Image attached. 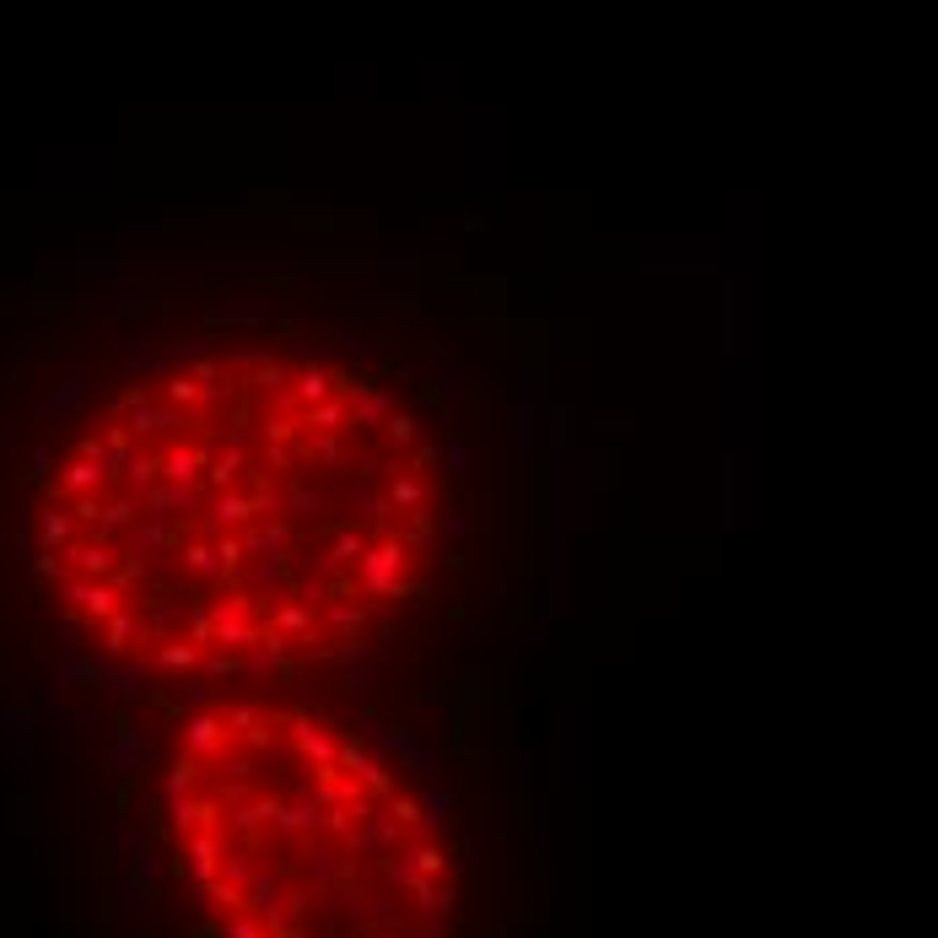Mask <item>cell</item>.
<instances>
[{"mask_svg":"<svg viewBox=\"0 0 938 938\" xmlns=\"http://www.w3.org/2000/svg\"><path fill=\"white\" fill-rule=\"evenodd\" d=\"M405 540L400 534H383V540H367V550L356 556V588L372 599V605H389V599H405Z\"/></svg>","mask_w":938,"mask_h":938,"instance_id":"6da1fadb","label":"cell"},{"mask_svg":"<svg viewBox=\"0 0 938 938\" xmlns=\"http://www.w3.org/2000/svg\"><path fill=\"white\" fill-rule=\"evenodd\" d=\"M205 507H211V512H205L200 534H221V529H232V534H238V529H249V523H254V507H249V496H243L238 485L211 491V496H205Z\"/></svg>","mask_w":938,"mask_h":938,"instance_id":"7a4b0ae2","label":"cell"},{"mask_svg":"<svg viewBox=\"0 0 938 938\" xmlns=\"http://www.w3.org/2000/svg\"><path fill=\"white\" fill-rule=\"evenodd\" d=\"M205 496H211V491H205L200 480H194V485H162V480H156V485H147L136 502H141V512H147V518H173V512L200 507Z\"/></svg>","mask_w":938,"mask_h":938,"instance_id":"3957f363","label":"cell"},{"mask_svg":"<svg viewBox=\"0 0 938 938\" xmlns=\"http://www.w3.org/2000/svg\"><path fill=\"white\" fill-rule=\"evenodd\" d=\"M205 448L200 443H173V448H162L156 454V480L162 485H194L200 474H205Z\"/></svg>","mask_w":938,"mask_h":938,"instance_id":"277c9868","label":"cell"},{"mask_svg":"<svg viewBox=\"0 0 938 938\" xmlns=\"http://www.w3.org/2000/svg\"><path fill=\"white\" fill-rule=\"evenodd\" d=\"M313 625H318V616H313V605H303V599H281L265 616V631L287 636L292 647H313Z\"/></svg>","mask_w":938,"mask_h":938,"instance_id":"5b68a950","label":"cell"},{"mask_svg":"<svg viewBox=\"0 0 938 938\" xmlns=\"http://www.w3.org/2000/svg\"><path fill=\"white\" fill-rule=\"evenodd\" d=\"M367 550V529H356V523H345V529H334V540L313 556V572L318 578H329V572H340V567H356V556Z\"/></svg>","mask_w":938,"mask_h":938,"instance_id":"8992f818","label":"cell"},{"mask_svg":"<svg viewBox=\"0 0 938 938\" xmlns=\"http://www.w3.org/2000/svg\"><path fill=\"white\" fill-rule=\"evenodd\" d=\"M345 405H351V427H383L394 416V389L389 383H362Z\"/></svg>","mask_w":938,"mask_h":938,"instance_id":"52a82bcc","label":"cell"},{"mask_svg":"<svg viewBox=\"0 0 938 938\" xmlns=\"http://www.w3.org/2000/svg\"><path fill=\"white\" fill-rule=\"evenodd\" d=\"M427 496H432V485H427V474H416V469H394L389 485H383L389 512H427Z\"/></svg>","mask_w":938,"mask_h":938,"instance_id":"ba28073f","label":"cell"},{"mask_svg":"<svg viewBox=\"0 0 938 938\" xmlns=\"http://www.w3.org/2000/svg\"><path fill=\"white\" fill-rule=\"evenodd\" d=\"M329 394H334V372H329V367H318V362H303V367L292 372V383H287V400H292V405H303V410H308V405H318V400H329Z\"/></svg>","mask_w":938,"mask_h":938,"instance_id":"9c48e42d","label":"cell"},{"mask_svg":"<svg viewBox=\"0 0 938 938\" xmlns=\"http://www.w3.org/2000/svg\"><path fill=\"white\" fill-rule=\"evenodd\" d=\"M324 625L334 631V636H362L367 631V605L362 599H345L340 588L324 599Z\"/></svg>","mask_w":938,"mask_h":938,"instance_id":"30bf717a","label":"cell"},{"mask_svg":"<svg viewBox=\"0 0 938 938\" xmlns=\"http://www.w3.org/2000/svg\"><path fill=\"white\" fill-rule=\"evenodd\" d=\"M281 588H287V561H281V556H254V567H249V578H243V594H249V599H265V594L276 599Z\"/></svg>","mask_w":938,"mask_h":938,"instance_id":"8fae6325","label":"cell"},{"mask_svg":"<svg viewBox=\"0 0 938 938\" xmlns=\"http://www.w3.org/2000/svg\"><path fill=\"white\" fill-rule=\"evenodd\" d=\"M287 523L276 518V523H249V529H238V540H243V550L249 556H287Z\"/></svg>","mask_w":938,"mask_h":938,"instance_id":"7c38bea8","label":"cell"},{"mask_svg":"<svg viewBox=\"0 0 938 938\" xmlns=\"http://www.w3.org/2000/svg\"><path fill=\"white\" fill-rule=\"evenodd\" d=\"M178 556H183V572H194V578H221V561H216V545H211V534H189L183 545H178Z\"/></svg>","mask_w":938,"mask_h":938,"instance_id":"4fadbf2b","label":"cell"},{"mask_svg":"<svg viewBox=\"0 0 938 938\" xmlns=\"http://www.w3.org/2000/svg\"><path fill=\"white\" fill-rule=\"evenodd\" d=\"M243 465H249V454H243V443H232L227 454H216V459H205V474H200V485L205 491H227L238 474H243Z\"/></svg>","mask_w":938,"mask_h":938,"instance_id":"5bb4252c","label":"cell"},{"mask_svg":"<svg viewBox=\"0 0 938 938\" xmlns=\"http://www.w3.org/2000/svg\"><path fill=\"white\" fill-rule=\"evenodd\" d=\"M303 427H313V432H345L351 427V405L340 394H329V400H318V405L303 410Z\"/></svg>","mask_w":938,"mask_h":938,"instance_id":"9a60e30c","label":"cell"},{"mask_svg":"<svg viewBox=\"0 0 938 938\" xmlns=\"http://www.w3.org/2000/svg\"><path fill=\"white\" fill-rule=\"evenodd\" d=\"M427 383H432V394L438 400H448V405H459L465 400V372L454 367V362H432V367H416Z\"/></svg>","mask_w":938,"mask_h":938,"instance_id":"2e32d148","label":"cell"},{"mask_svg":"<svg viewBox=\"0 0 938 938\" xmlns=\"http://www.w3.org/2000/svg\"><path fill=\"white\" fill-rule=\"evenodd\" d=\"M383 438H389V448H394V454H410V448L421 443V421H416V416H405V410H394V416L383 421Z\"/></svg>","mask_w":938,"mask_h":938,"instance_id":"e0dca14e","label":"cell"},{"mask_svg":"<svg viewBox=\"0 0 938 938\" xmlns=\"http://www.w3.org/2000/svg\"><path fill=\"white\" fill-rule=\"evenodd\" d=\"M281 507H287L292 518H318V512H324V496L313 491L308 480H292V485L281 491Z\"/></svg>","mask_w":938,"mask_h":938,"instance_id":"ac0fdd59","label":"cell"},{"mask_svg":"<svg viewBox=\"0 0 938 938\" xmlns=\"http://www.w3.org/2000/svg\"><path fill=\"white\" fill-rule=\"evenodd\" d=\"M211 545H216V561H221V583H227V578H232V572H238V567L249 561V550H243V540H238V534H211Z\"/></svg>","mask_w":938,"mask_h":938,"instance_id":"d6986e66","label":"cell"},{"mask_svg":"<svg viewBox=\"0 0 938 938\" xmlns=\"http://www.w3.org/2000/svg\"><path fill=\"white\" fill-rule=\"evenodd\" d=\"M287 383H292V372H287V367H276V362H259V372L249 378V389H254V394H287Z\"/></svg>","mask_w":938,"mask_h":938,"instance_id":"ffe728a7","label":"cell"},{"mask_svg":"<svg viewBox=\"0 0 938 938\" xmlns=\"http://www.w3.org/2000/svg\"><path fill=\"white\" fill-rule=\"evenodd\" d=\"M534 438H540V410H534V405H518V410H512V443L529 448Z\"/></svg>","mask_w":938,"mask_h":938,"instance_id":"44dd1931","label":"cell"},{"mask_svg":"<svg viewBox=\"0 0 938 938\" xmlns=\"http://www.w3.org/2000/svg\"><path fill=\"white\" fill-rule=\"evenodd\" d=\"M303 454H318L324 465H340V459H345V448H340V432H313L308 443H303Z\"/></svg>","mask_w":938,"mask_h":938,"instance_id":"7402d4cb","label":"cell"},{"mask_svg":"<svg viewBox=\"0 0 938 938\" xmlns=\"http://www.w3.org/2000/svg\"><path fill=\"white\" fill-rule=\"evenodd\" d=\"M438 465H443V474H448V480H465L469 448L459 443V438H454V443H443V448H438Z\"/></svg>","mask_w":938,"mask_h":938,"instance_id":"603a6c76","label":"cell"},{"mask_svg":"<svg viewBox=\"0 0 938 938\" xmlns=\"http://www.w3.org/2000/svg\"><path fill=\"white\" fill-rule=\"evenodd\" d=\"M421 814H427V825L438 831V825H448V820H454V798H448V793H427Z\"/></svg>","mask_w":938,"mask_h":938,"instance_id":"cb8c5ba5","label":"cell"},{"mask_svg":"<svg viewBox=\"0 0 938 938\" xmlns=\"http://www.w3.org/2000/svg\"><path fill=\"white\" fill-rule=\"evenodd\" d=\"M438 529H443L448 540H465L469 529H474V518H469V507H454V512H448V518H443Z\"/></svg>","mask_w":938,"mask_h":938,"instance_id":"d4e9b609","label":"cell"},{"mask_svg":"<svg viewBox=\"0 0 938 938\" xmlns=\"http://www.w3.org/2000/svg\"><path fill=\"white\" fill-rule=\"evenodd\" d=\"M297 438V421L292 416H276L270 427H265V443H292Z\"/></svg>","mask_w":938,"mask_h":938,"instance_id":"484cf974","label":"cell"},{"mask_svg":"<svg viewBox=\"0 0 938 938\" xmlns=\"http://www.w3.org/2000/svg\"><path fill=\"white\" fill-rule=\"evenodd\" d=\"M367 685H372V669H367L362 658H356V663H345V690L356 696V690H367Z\"/></svg>","mask_w":938,"mask_h":938,"instance_id":"4316f807","label":"cell"}]
</instances>
